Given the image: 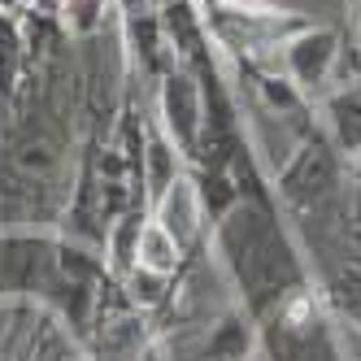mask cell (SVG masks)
<instances>
[{
  "label": "cell",
  "instance_id": "3",
  "mask_svg": "<svg viewBox=\"0 0 361 361\" xmlns=\"http://www.w3.org/2000/svg\"><path fill=\"white\" fill-rule=\"evenodd\" d=\"M135 257H140V266L148 274H170L178 266V244H174V235H170L161 222H148V226H140V248H135Z\"/></svg>",
  "mask_w": 361,
  "mask_h": 361
},
{
  "label": "cell",
  "instance_id": "1",
  "mask_svg": "<svg viewBox=\"0 0 361 361\" xmlns=\"http://www.w3.org/2000/svg\"><path fill=\"white\" fill-rule=\"evenodd\" d=\"M157 222L174 235L178 248H183L196 231H200V192L188 183V178H170V188L161 196V218Z\"/></svg>",
  "mask_w": 361,
  "mask_h": 361
},
{
  "label": "cell",
  "instance_id": "2",
  "mask_svg": "<svg viewBox=\"0 0 361 361\" xmlns=\"http://www.w3.org/2000/svg\"><path fill=\"white\" fill-rule=\"evenodd\" d=\"M331 35H322V31H314V35H300L292 48H288V61H292V74L300 83H318L322 74H326V66H331Z\"/></svg>",
  "mask_w": 361,
  "mask_h": 361
},
{
  "label": "cell",
  "instance_id": "4",
  "mask_svg": "<svg viewBox=\"0 0 361 361\" xmlns=\"http://www.w3.org/2000/svg\"><path fill=\"white\" fill-rule=\"evenodd\" d=\"M166 114H170V131L183 144H192V135H196V96H192L188 79H170V87H166Z\"/></svg>",
  "mask_w": 361,
  "mask_h": 361
}]
</instances>
